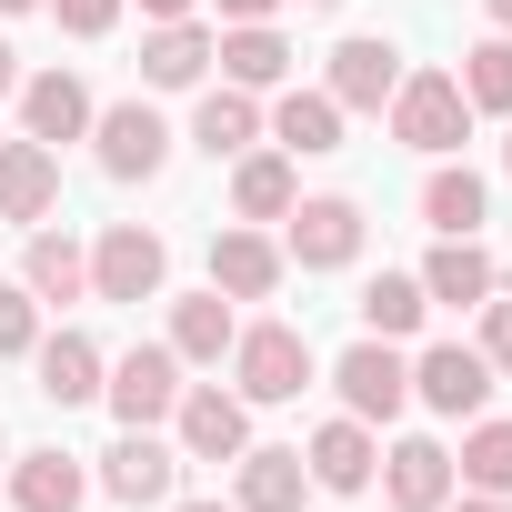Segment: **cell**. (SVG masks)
Masks as SVG:
<instances>
[{"label": "cell", "instance_id": "1", "mask_svg": "<svg viewBox=\"0 0 512 512\" xmlns=\"http://www.w3.org/2000/svg\"><path fill=\"white\" fill-rule=\"evenodd\" d=\"M392 141L422 151V161H452V151L472 141L462 81H452V71H402V91H392Z\"/></svg>", "mask_w": 512, "mask_h": 512}, {"label": "cell", "instance_id": "2", "mask_svg": "<svg viewBox=\"0 0 512 512\" xmlns=\"http://www.w3.org/2000/svg\"><path fill=\"white\" fill-rule=\"evenodd\" d=\"M231 382H241V402H302L312 392V342L292 322H251V332H231Z\"/></svg>", "mask_w": 512, "mask_h": 512}, {"label": "cell", "instance_id": "3", "mask_svg": "<svg viewBox=\"0 0 512 512\" xmlns=\"http://www.w3.org/2000/svg\"><path fill=\"white\" fill-rule=\"evenodd\" d=\"M161 272H171V251H161V231H141V221H111L101 241H91V302H161Z\"/></svg>", "mask_w": 512, "mask_h": 512}, {"label": "cell", "instance_id": "4", "mask_svg": "<svg viewBox=\"0 0 512 512\" xmlns=\"http://www.w3.org/2000/svg\"><path fill=\"white\" fill-rule=\"evenodd\" d=\"M282 262H302V272H342V262H362V201H342V191L292 201V211H282Z\"/></svg>", "mask_w": 512, "mask_h": 512}, {"label": "cell", "instance_id": "5", "mask_svg": "<svg viewBox=\"0 0 512 512\" xmlns=\"http://www.w3.org/2000/svg\"><path fill=\"white\" fill-rule=\"evenodd\" d=\"M101 392H111L121 432H151V422H171V402H181V352H171V342H141V352H121V362L101 372Z\"/></svg>", "mask_w": 512, "mask_h": 512}, {"label": "cell", "instance_id": "6", "mask_svg": "<svg viewBox=\"0 0 512 512\" xmlns=\"http://www.w3.org/2000/svg\"><path fill=\"white\" fill-rule=\"evenodd\" d=\"M332 392H342V412H352V422H392V412L412 402V362H402L382 332H362V342L332 362Z\"/></svg>", "mask_w": 512, "mask_h": 512}, {"label": "cell", "instance_id": "7", "mask_svg": "<svg viewBox=\"0 0 512 512\" xmlns=\"http://www.w3.org/2000/svg\"><path fill=\"white\" fill-rule=\"evenodd\" d=\"M171 422H181V462H241L251 452V402L221 382H181Z\"/></svg>", "mask_w": 512, "mask_h": 512}, {"label": "cell", "instance_id": "8", "mask_svg": "<svg viewBox=\"0 0 512 512\" xmlns=\"http://www.w3.org/2000/svg\"><path fill=\"white\" fill-rule=\"evenodd\" d=\"M91 151H101L111 181H151L171 161V121L151 101H111V111H91Z\"/></svg>", "mask_w": 512, "mask_h": 512}, {"label": "cell", "instance_id": "9", "mask_svg": "<svg viewBox=\"0 0 512 512\" xmlns=\"http://www.w3.org/2000/svg\"><path fill=\"white\" fill-rule=\"evenodd\" d=\"M412 402H432V412L472 422V412L492 402V362H482L472 342H432V352L412 362Z\"/></svg>", "mask_w": 512, "mask_h": 512}, {"label": "cell", "instance_id": "10", "mask_svg": "<svg viewBox=\"0 0 512 512\" xmlns=\"http://www.w3.org/2000/svg\"><path fill=\"white\" fill-rule=\"evenodd\" d=\"M171 482H181V442H161V432H121L111 452H101V492L111 502H171Z\"/></svg>", "mask_w": 512, "mask_h": 512}, {"label": "cell", "instance_id": "11", "mask_svg": "<svg viewBox=\"0 0 512 512\" xmlns=\"http://www.w3.org/2000/svg\"><path fill=\"white\" fill-rule=\"evenodd\" d=\"M51 201H61V151L31 141V131H21V141H0V221H31V231H41Z\"/></svg>", "mask_w": 512, "mask_h": 512}, {"label": "cell", "instance_id": "12", "mask_svg": "<svg viewBox=\"0 0 512 512\" xmlns=\"http://www.w3.org/2000/svg\"><path fill=\"white\" fill-rule=\"evenodd\" d=\"M342 111H392V91H402V51L392 41H372V31H352L342 51H332V81H322Z\"/></svg>", "mask_w": 512, "mask_h": 512}, {"label": "cell", "instance_id": "13", "mask_svg": "<svg viewBox=\"0 0 512 512\" xmlns=\"http://www.w3.org/2000/svg\"><path fill=\"white\" fill-rule=\"evenodd\" d=\"M211 61H221L231 91H282V81H292V41H282L272 21H231V31L211 41Z\"/></svg>", "mask_w": 512, "mask_h": 512}, {"label": "cell", "instance_id": "14", "mask_svg": "<svg viewBox=\"0 0 512 512\" xmlns=\"http://www.w3.org/2000/svg\"><path fill=\"white\" fill-rule=\"evenodd\" d=\"M211 292L272 302V292H282V241H262V231H211Z\"/></svg>", "mask_w": 512, "mask_h": 512}, {"label": "cell", "instance_id": "15", "mask_svg": "<svg viewBox=\"0 0 512 512\" xmlns=\"http://www.w3.org/2000/svg\"><path fill=\"white\" fill-rule=\"evenodd\" d=\"M412 282H422V302H452V312H482V302L502 292V272H492V251H482V241H442Z\"/></svg>", "mask_w": 512, "mask_h": 512}, {"label": "cell", "instance_id": "16", "mask_svg": "<svg viewBox=\"0 0 512 512\" xmlns=\"http://www.w3.org/2000/svg\"><path fill=\"white\" fill-rule=\"evenodd\" d=\"M21 131L31 141H81L91 131V91H81V71H41V81H21Z\"/></svg>", "mask_w": 512, "mask_h": 512}, {"label": "cell", "instance_id": "17", "mask_svg": "<svg viewBox=\"0 0 512 512\" xmlns=\"http://www.w3.org/2000/svg\"><path fill=\"white\" fill-rule=\"evenodd\" d=\"M302 462H312V482H322V492H362V482L382 472V442H372V422H352V412H342V422H322V432H312V452H302Z\"/></svg>", "mask_w": 512, "mask_h": 512}, {"label": "cell", "instance_id": "18", "mask_svg": "<svg viewBox=\"0 0 512 512\" xmlns=\"http://www.w3.org/2000/svg\"><path fill=\"white\" fill-rule=\"evenodd\" d=\"M342 121H352V111H342L332 91H282V101H272V141H282L292 161H322V151H342Z\"/></svg>", "mask_w": 512, "mask_h": 512}, {"label": "cell", "instance_id": "19", "mask_svg": "<svg viewBox=\"0 0 512 512\" xmlns=\"http://www.w3.org/2000/svg\"><path fill=\"white\" fill-rule=\"evenodd\" d=\"M31 362H41V392H51L61 412H71V402H101V372H111V362H101L91 332H51V342H31Z\"/></svg>", "mask_w": 512, "mask_h": 512}, {"label": "cell", "instance_id": "20", "mask_svg": "<svg viewBox=\"0 0 512 512\" xmlns=\"http://www.w3.org/2000/svg\"><path fill=\"white\" fill-rule=\"evenodd\" d=\"M382 482H392V502H402V512H442V502H452V452L412 432V442H392V452H382Z\"/></svg>", "mask_w": 512, "mask_h": 512}, {"label": "cell", "instance_id": "21", "mask_svg": "<svg viewBox=\"0 0 512 512\" xmlns=\"http://www.w3.org/2000/svg\"><path fill=\"white\" fill-rule=\"evenodd\" d=\"M91 502V472L71 452H21L11 462V512H81Z\"/></svg>", "mask_w": 512, "mask_h": 512}, {"label": "cell", "instance_id": "22", "mask_svg": "<svg viewBox=\"0 0 512 512\" xmlns=\"http://www.w3.org/2000/svg\"><path fill=\"white\" fill-rule=\"evenodd\" d=\"M21 292H31V302H81V292H91V251H81L71 231H31V251H21Z\"/></svg>", "mask_w": 512, "mask_h": 512}, {"label": "cell", "instance_id": "23", "mask_svg": "<svg viewBox=\"0 0 512 512\" xmlns=\"http://www.w3.org/2000/svg\"><path fill=\"white\" fill-rule=\"evenodd\" d=\"M302 492H312V462L302 452H241L231 512H302Z\"/></svg>", "mask_w": 512, "mask_h": 512}, {"label": "cell", "instance_id": "24", "mask_svg": "<svg viewBox=\"0 0 512 512\" xmlns=\"http://www.w3.org/2000/svg\"><path fill=\"white\" fill-rule=\"evenodd\" d=\"M211 71V31L201 21H151V41H141V81L151 91H191Z\"/></svg>", "mask_w": 512, "mask_h": 512}, {"label": "cell", "instance_id": "25", "mask_svg": "<svg viewBox=\"0 0 512 512\" xmlns=\"http://www.w3.org/2000/svg\"><path fill=\"white\" fill-rule=\"evenodd\" d=\"M191 141L211 151V161H241L251 141H262V101H251V91H201V111H191Z\"/></svg>", "mask_w": 512, "mask_h": 512}, {"label": "cell", "instance_id": "26", "mask_svg": "<svg viewBox=\"0 0 512 512\" xmlns=\"http://www.w3.org/2000/svg\"><path fill=\"white\" fill-rule=\"evenodd\" d=\"M292 201H302L292 151H241V171H231V211H241V221H282Z\"/></svg>", "mask_w": 512, "mask_h": 512}, {"label": "cell", "instance_id": "27", "mask_svg": "<svg viewBox=\"0 0 512 512\" xmlns=\"http://www.w3.org/2000/svg\"><path fill=\"white\" fill-rule=\"evenodd\" d=\"M482 201H492V191H482V171H462V161H442V171L422 181V221H432L442 241H472V231H482Z\"/></svg>", "mask_w": 512, "mask_h": 512}, {"label": "cell", "instance_id": "28", "mask_svg": "<svg viewBox=\"0 0 512 512\" xmlns=\"http://www.w3.org/2000/svg\"><path fill=\"white\" fill-rule=\"evenodd\" d=\"M422 312H432V302H422V282H412V272H372V282H362V332L412 342V332H422Z\"/></svg>", "mask_w": 512, "mask_h": 512}, {"label": "cell", "instance_id": "29", "mask_svg": "<svg viewBox=\"0 0 512 512\" xmlns=\"http://www.w3.org/2000/svg\"><path fill=\"white\" fill-rule=\"evenodd\" d=\"M231 332H241V322H231V302H221V292L171 302V352H181V362H221V352H231Z\"/></svg>", "mask_w": 512, "mask_h": 512}, {"label": "cell", "instance_id": "30", "mask_svg": "<svg viewBox=\"0 0 512 512\" xmlns=\"http://www.w3.org/2000/svg\"><path fill=\"white\" fill-rule=\"evenodd\" d=\"M452 81H462V101H472V111H512V41H472Z\"/></svg>", "mask_w": 512, "mask_h": 512}, {"label": "cell", "instance_id": "31", "mask_svg": "<svg viewBox=\"0 0 512 512\" xmlns=\"http://www.w3.org/2000/svg\"><path fill=\"white\" fill-rule=\"evenodd\" d=\"M462 482L512 502V422H472V432H462Z\"/></svg>", "mask_w": 512, "mask_h": 512}, {"label": "cell", "instance_id": "32", "mask_svg": "<svg viewBox=\"0 0 512 512\" xmlns=\"http://www.w3.org/2000/svg\"><path fill=\"white\" fill-rule=\"evenodd\" d=\"M31 342H41V302L21 282H0V352H31Z\"/></svg>", "mask_w": 512, "mask_h": 512}, {"label": "cell", "instance_id": "33", "mask_svg": "<svg viewBox=\"0 0 512 512\" xmlns=\"http://www.w3.org/2000/svg\"><path fill=\"white\" fill-rule=\"evenodd\" d=\"M472 352H482L492 372H512V302H502V292L482 302V342H472Z\"/></svg>", "mask_w": 512, "mask_h": 512}, {"label": "cell", "instance_id": "34", "mask_svg": "<svg viewBox=\"0 0 512 512\" xmlns=\"http://www.w3.org/2000/svg\"><path fill=\"white\" fill-rule=\"evenodd\" d=\"M51 11H61V31H71V41H101V31L121 21V0H51Z\"/></svg>", "mask_w": 512, "mask_h": 512}, {"label": "cell", "instance_id": "35", "mask_svg": "<svg viewBox=\"0 0 512 512\" xmlns=\"http://www.w3.org/2000/svg\"><path fill=\"white\" fill-rule=\"evenodd\" d=\"M282 0H221V21H272Z\"/></svg>", "mask_w": 512, "mask_h": 512}, {"label": "cell", "instance_id": "36", "mask_svg": "<svg viewBox=\"0 0 512 512\" xmlns=\"http://www.w3.org/2000/svg\"><path fill=\"white\" fill-rule=\"evenodd\" d=\"M141 21H191V0H141Z\"/></svg>", "mask_w": 512, "mask_h": 512}, {"label": "cell", "instance_id": "37", "mask_svg": "<svg viewBox=\"0 0 512 512\" xmlns=\"http://www.w3.org/2000/svg\"><path fill=\"white\" fill-rule=\"evenodd\" d=\"M452 512H512V502H502V492H462Z\"/></svg>", "mask_w": 512, "mask_h": 512}, {"label": "cell", "instance_id": "38", "mask_svg": "<svg viewBox=\"0 0 512 512\" xmlns=\"http://www.w3.org/2000/svg\"><path fill=\"white\" fill-rule=\"evenodd\" d=\"M21 91V71H11V41H0V101H11Z\"/></svg>", "mask_w": 512, "mask_h": 512}, {"label": "cell", "instance_id": "39", "mask_svg": "<svg viewBox=\"0 0 512 512\" xmlns=\"http://www.w3.org/2000/svg\"><path fill=\"white\" fill-rule=\"evenodd\" d=\"M482 11H492V31H512V0H482Z\"/></svg>", "mask_w": 512, "mask_h": 512}, {"label": "cell", "instance_id": "40", "mask_svg": "<svg viewBox=\"0 0 512 512\" xmlns=\"http://www.w3.org/2000/svg\"><path fill=\"white\" fill-rule=\"evenodd\" d=\"M171 512H231V502H171Z\"/></svg>", "mask_w": 512, "mask_h": 512}, {"label": "cell", "instance_id": "41", "mask_svg": "<svg viewBox=\"0 0 512 512\" xmlns=\"http://www.w3.org/2000/svg\"><path fill=\"white\" fill-rule=\"evenodd\" d=\"M0 11H41V0H0Z\"/></svg>", "mask_w": 512, "mask_h": 512}, {"label": "cell", "instance_id": "42", "mask_svg": "<svg viewBox=\"0 0 512 512\" xmlns=\"http://www.w3.org/2000/svg\"><path fill=\"white\" fill-rule=\"evenodd\" d=\"M502 171H512V141H502Z\"/></svg>", "mask_w": 512, "mask_h": 512}, {"label": "cell", "instance_id": "43", "mask_svg": "<svg viewBox=\"0 0 512 512\" xmlns=\"http://www.w3.org/2000/svg\"><path fill=\"white\" fill-rule=\"evenodd\" d=\"M312 11H332V0H312Z\"/></svg>", "mask_w": 512, "mask_h": 512}]
</instances>
